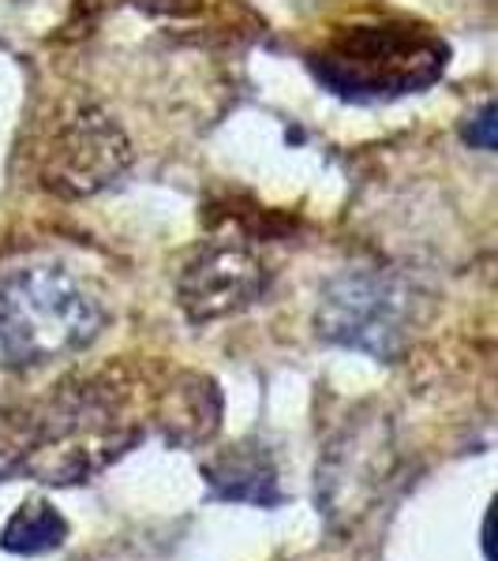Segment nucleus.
Returning a JSON list of instances; mask_svg holds the SVG:
<instances>
[{
	"instance_id": "9b49d317",
	"label": "nucleus",
	"mask_w": 498,
	"mask_h": 561,
	"mask_svg": "<svg viewBox=\"0 0 498 561\" xmlns=\"http://www.w3.org/2000/svg\"><path fill=\"white\" fill-rule=\"evenodd\" d=\"M23 457V415H12L0 404V483L20 476Z\"/></svg>"
},
{
	"instance_id": "0eeeda50",
	"label": "nucleus",
	"mask_w": 498,
	"mask_h": 561,
	"mask_svg": "<svg viewBox=\"0 0 498 561\" xmlns=\"http://www.w3.org/2000/svg\"><path fill=\"white\" fill-rule=\"evenodd\" d=\"M391 431L386 423L367 420L346 427L338 442H330L319 468V502L326 520H360L367 505L378 497V486L391 476Z\"/></svg>"
},
{
	"instance_id": "20e7f679",
	"label": "nucleus",
	"mask_w": 498,
	"mask_h": 561,
	"mask_svg": "<svg viewBox=\"0 0 498 561\" xmlns=\"http://www.w3.org/2000/svg\"><path fill=\"white\" fill-rule=\"evenodd\" d=\"M420 319L416 288L394 270H346L322 288L315 333L330 345L397 359Z\"/></svg>"
},
{
	"instance_id": "f8f14e48",
	"label": "nucleus",
	"mask_w": 498,
	"mask_h": 561,
	"mask_svg": "<svg viewBox=\"0 0 498 561\" xmlns=\"http://www.w3.org/2000/svg\"><path fill=\"white\" fill-rule=\"evenodd\" d=\"M473 128H465V139L476 142L479 150H491L495 147V105L487 102L484 108H479V116H473Z\"/></svg>"
},
{
	"instance_id": "39448f33",
	"label": "nucleus",
	"mask_w": 498,
	"mask_h": 561,
	"mask_svg": "<svg viewBox=\"0 0 498 561\" xmlns=\"http://www.w3.org/2000/svg\"><path fill=\"white\" fill-rule=\"evenodd\" d=\"M132 147L98 105H71L53 121L42 147V187L60 198L98 195L128 169Z\"/></svg>"
},
{
	"instance_id": "f03ea898",
	"label": "nucleus",
	"mask_w": 498,
	"mask_h": 561,
	"mask_svg": "<svg viewBox=\"0 0 498 561\" xmlns=\"http://www.w3.org/2000/svg\"><path fill=\"white\" fill-rule=\"evenodd\" d=\"M105 307L83 277L34 262L0 274V367L42 370L98 341Z\"/></svg>"
},
{
	"instance_id": "6e6552de",
	"label": "nucleus",
	"mask_w": 498,
	"mask_h": 561,
	"mask_svg": "<svg viewBox=\"0 0 498 561\" xmlns=\"http://www.w3.org/2000/svg\"><path fill=\"white\" fill-rule=\"evenodd\" d=\"M206 483L225 502H251V505H278L282 491H278V472L262 449L237 446L214 465L203 468Z\"/></svg>"
},
{
	"instance_id": "f257e3e1",
	"label": "nucleus",
	"mask_w": 498,
	"mask_h": 561,
	"mask_svg": "<svg viewBox=\"0 0 498 561\" xmlns=\"http://www.w3.org/2000/svg\"><path fill=\"white\" fill-rule=\"evenodd\" d=\"M143 438L132 393L109 375L60 386L38 412L23 415L20 476L38 483H87Z\"/></svg>"
},
{
	"instance_id": "423d86ee",
	"label": "nucleus",
	"mask_w": 498,
	"mask_h": 561,
	"mask_svg": "<svg viewBox=\"0 0 498 561\" xmlns=\"http://www.w3.org/2000/svg\"><path fill=\"white\" fill-rule=\"evenodd\" d=\"M267 285L270 270L256 251L217 240L199 248L192 262L180 270L177 300L195 325H206L251 307L267 293Z\"/></svg>"
},
{
	"instance_id": "1a4fd4ad",
	"label": "nucleus",
	"mask_w": 498,
	"mask_h": 561,
	"mask_svg": "<svg viewBox=\"0 0 498 561\" xmlns=\"http://www.w3.org/2000/svg\"><path fill=\"white\" fill-rule=\"evenodd\" d=\"M217 415H222V397H217L214 382L188 375L184 382L166 393L161 427H166V438H173L177 446H199L217 431Z\"/></svg>"
},
{
	"instance_id": "9d476101",
	"label": "nucleus",
	"mask_w": 498,
	"mask_h": 561,
	"mask_svg": "<svg viewBox=\"0 0 498 561\" xmlns=\"http://www.w3.org/2000/svg\"><path fill=\"white\" fill-rule=\"evenodd\" d=\"M65 539H68V520L60 517L57 505L42 502V497L23 502L20 510L4 520V528H0V550L20 554V558L49 554V550L65 547Z\"/></svg>"
},
{
	"instance_id": "7ed1b4c3",
	"label": "nucleus",
	"mask_w": 498,
	"mask_h": 561,
	"mask_svg": "<svg viewBox=\"0 0 498 561\" xmlns=\"http://www.w3.org/2000/svg\"><path fill=\"white\" fill-rule=\"evenodd\" d=\"M450 45L431 26L386 15L333 31L312 53V71L349 102H391L439 83Z\"/></svg>"
}]
</instances>
